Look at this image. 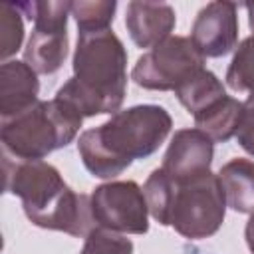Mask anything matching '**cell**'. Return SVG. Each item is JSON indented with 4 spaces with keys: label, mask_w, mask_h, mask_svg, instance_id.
Wrapping results in <instances>:
<instances>
[{
    "label": "cell",
    "mask_w": 254,
    "mask_h": 254,
    "mask_svg": "<svg viewBox=\"0 0 254 254\" xmlns=\"http://www.w3.org/2000/svg\"><path fill=\"white\" fill-rule=\"evenodd\" d=\"M4 190L20 196L28 220L40 228L85 238L95 226L91 196L65 185L60 171L42 159L4 153Z\"/></svg>",
    "instance_id": "1"
},
{
    "label": "cell",
    "mask_w": 254,
    "mask_h": 254,
    "mask_svg": "<svg viewBox=\"0 0 254 254\" xmlns=\"http://www.w3.org/2000/svg\"><path fill=\"white\" fill-rule=\"evenodd\" d=\"M173 119L161 105H133L117 111L99 127L77 139V153L85 169L99 179L121 175L135 159L153 155L171 133Z\"/></svg>",
    "instance_id": "2"
},
{
    "label": "cell",
    "mask_w": 254,
    "mask_h": 254,
    "mask_svg": "<svg viewBox=\"0 0 254 254\" xmlns=\"http://www.w3.org/2000/svg\"><path fill=\"white\" fill-rule=\"evenodd\" d=\"M71 65L73 75L56 97L71 103L83 117L117 113L127 89V52L117 34L111 28L81 32Z\"/></svg>",
    "instance_id": "3"
},
{
    "label": "cell",
    "mask_w": 254,
    "mask_h": 254,
    "mask_svg": "<svg viewBox=\"0 0 254 254\" xmlns=\"http://www.w3.org/2000/svg\"><path fill=\"white\" fill-rule=\"evenodd\" d=\"M83 115L67 101L54 97L52 101H38L26 111L2 119L4 153L16 159H44L52 151L69 145Z\"/></svg>",
    "instance_id": "4"
},
{
    "label": "cell",
    "mask_w": 254,
    "mask_h": 254,
    "mask_svg": "<svg viewBox=\"0 0 254 254\" xmlns=\"http://www.w3.org/2000/svg\"><path fill=\"white\" fill-rule=\"evenodd\" d=\"M224 212L226 196L218 175L206 173L192 181H175L167 226H173L185 238L202 240L222 226Z\"/></svg>",
    "instance_id": "5"
},
{
    "label": "cell",
    "mask_w": 254,
    "mask_h": 254,
    "mask_svg": "<svg viewBox=\"0 0 254 254\" xmlns=\"http://www.w3.org/2000/svg\"><path fill=\"white\" fill-rule=\"evenodd\" d=\"M202 69L204 56L196 50L192 40L185 36H169L137 60L131 79L143 89L177 91Z\"/></svg>",
    "instance_id": "6"
},
{
    "label": "cell",
    "mask_w": 254,
    "mask_h": 254,
    "mask_svg": "<svg viewBox=\"0 0 254 254\" xmlns=\"http://www.w3.org/2000/svg\"><path fill=\"white\" fill-rule=\"evenodd\" d=\"M18 8L26 18L34 20L24 62L36 73L58 71L67 56V16L71 14V2H22Z\"/></svg>",
    "instance_id": "7"
},
{
    "label": "cell",
    "mask_w": 254,
    "mask_h": 254,
    "mask_svg": "<svg viewBox=\"0 0 254 254\" xmlns=\"http://www.w3.org/2000/svg\"><path fill=\"white\" fill-rule=\"evenodd\" d=\"M147 210L143 189L133 181H111L91 192L95 224L113 232L145 234L149 230Z\"/></svg>",
    "instance_id": "8"
},
{
    "label": "cell",
    "mask_w": 254,
    "mask_h": 254,
    "mask_svg": "<svg viewBox=\"0 0 254 254\" xmlns=\"http://www.w3.org/2000/svg\"><path fill=\"white\" fill-rule=\"evenodd\" d=\"M190 40L204 58H220L232 52L238 42L236 4L216 0L200 8L190 30Z\"/></svg>",
    "instance_id": "9"
},
{
    "label": "cell",
    "mask_w": 254,
    "mask_h": 254,
    "mask_svg": "<svg viewBox=\"0 0 254 254\" xmlns=\"http://www.w3.org/2000/svg\"><path fill=\"white\" fill-rule=\"evenodd\" d=\"M212 139L198 129H179L163 157V171L177 183L192 181L210 173Z\"/></svg>",
    "instance_id": "10"
},
{
    "label": "cell",
    "mask_w": 254,
    "mask_h": 254,
    "mask_svg": "<svg viewBox=\"0 0 254 254\" xmlns=\"http://www.w3.org/2000/svg\"><path fill=\"white\" fill-rule=\"evenodd\" d=\"M177 16L173 6L163 2H139L127 4L125 26L131 40L139 48H153L167 40L175 30Z\"/></svg>",
    "instance_id": "11"
},
{
    "label": "cell",
    "mask_w": 254,
    "mask_h": 254,
    "mask_svg": "<svg viewBox=\"0 0 254 254\" xmlns=\"http://www.w3.org/2000/svg\"><path fill=\"white\" fill-rule=\"evenodd\" d=\"M38 73L26 62H4L0 65V115L14 117L38 103Z\"/></svg>",
    "instance_id": "12"
},
{
    "label": "cell",
    "mask_w": 254,
    "mask_h": 254,
    "mask_svg": "<svg viewBox=\"0 0 254 254\" xmlns=\"http://www.w3.org/2000/svg\"><path fill=\"white\" fill-rule=\"evenodd\" d=\"M226 204L236 212H254V161L232 159L218 171Z\"/></svg>",
    "instance_id": "13"
},
{
    "label": "cell",
    "mask_w": 254,
    "mask_h": 254,
    "mask_svg": "<svg viewBox=\"0 0 254 254\" xmlns=\"http://www.w3.org/2000/svg\"><path fill=\"white\" fill-rule=\"evenodd\" d=\"M242 103L230 95H224L210 103L206 109L194 115L196 129L202 131L206 137L212 139V143H226L230 137L236 135L238 123H240Z\"/></svg>",
    "instance_id": "14"
},
{
    "label": "cell",
    "mask_w": 254,
    "mask_h": 254,
    "mask_svg": "<svg viewBox=\"0 0 254 254\" xmlns=\"http://www.w3.org/2000/svg\"><path fill=\"white\" fill-rule=\"evenodd\" d=\"M175 93H177L179 101L183 103V107L189 113H192V117L196 113H200L202 109H206L216 99L226 95L224 85L220 83V79L208 69L198 71L192 79H189L185 85H181Z\"/></svg>",
    "instance_id": "15"
},
{
    "label": "cell",
    "mask_w": 254,
    "mask_h": 254,
    "mask_svg": "<svg viewBox=\"0 0 254 254\" xmlns=\"http://www.w3.org/2000/svg\"><path fill=\"white\" fill-rule=\"evenodd\" d=\"M117 2L115 0H95V2H71V16L75 18L77 30L81 32H99L109 30L113 22Z\"/></svg>",
    "instance_id": "16"
},
{
    "label": "cell",
    "mask_w": 254,
    "mask_h": 254,
    "mask_svg": "<svg viewBox=\"0 0 254 254\" xmlns=\"http://www.w3.org/2000/svg\"><path fill=\"white\" fill-rule=\"evenodd\" d=\"M173 187H175V181L163 169H155L143 187L147 208H149L151 216L163 226H167V214H169V204H171V196H173Z\"/></svg>",
    "instance_id": "17"
},
{
    "label": "cell",
    "mask_w": 254,
    "mask_h": 254,
    "mask_svg": "<svg viewBox=\"0 0 254 254\" xmlns=\"http://www.w3.org/2000/svg\"><path fill=\"white\" fill-rule=\"evenodd\" d=\"M226 83L234 91L254 93V36L242 40L226 71Z\"/></svg>",
    "instance_id": "18"
},
{
    "label": "cell",
    "mask_w": 254,
    "mask_h": 254,
    "mask_svg": "<svg viewBox=\"0 0 254 254\" xmlns=\"http://www.w3.org/2000/svg\"><path fill=\"white\" fill-rule=\"evenodd\" d=\"M24 40V22L18 4L0 6V58L6 60L16 54Z\"/></svg>",
    "instance_id": "19"
},
{
    "label": "cell",
    "mask_w": 254,
    "mask_h": 254,
    "mask_svg": "<svg viewBox=\"0 0 254 254\" xmlns=\"http://www.w3.org/2000/svg\"><path fill=\"white\" fill-rule=\"evenodd\" d=\"M79 254H133V242L119 232L97 226L85 236Z\"/></svg>",
    "instance_id": "20"
},
{
    "label": "cell",
    "mask_w": 254,
    "mask_h": 254,
    "mask_svg": "<svg viewBox=\"0 0 254 254\" xmlns=\"http://www.w3.org/2000/svg\"><path fill=\"white\" fill-rule=\"evenodd\" d=\"M236 139H238L240 147L246 153L254 155V93H250L248 99L242 103V113H240Z\"/></svg>",
    "instance_id": "21"
},
{
    "label": "cell",
    "mask_w": 254,
    "mask_h": 254,
    "mask_svg": "<svg viewBox=\"0 0 254 254\" xmlns=\"http://www.w3.org/2000/svg\"><path fill=\"white\" fill-rule=\"evenodd\" d=\"M244 238H246V244H248L250 252L254 254V212H252V216H250V218H248V222H246Z\"/></svg>",
    "instance_id": "22"
},
{
    "label": "cell",
    "mask_w": 254,
    "mask_h": 254,
    "mask_svg": "<svg viewBox=\"0 0 254 254\" xmlns=\"http://www.w3.org/2000/svg\"><path fill=\"white\" fill-rule=\"evenodd\" d=\"M244 8L248 10V24H250V30L254 32V2L244 4Z\"/></svg>",
    "instance_id": "23"
}]
</instances>
